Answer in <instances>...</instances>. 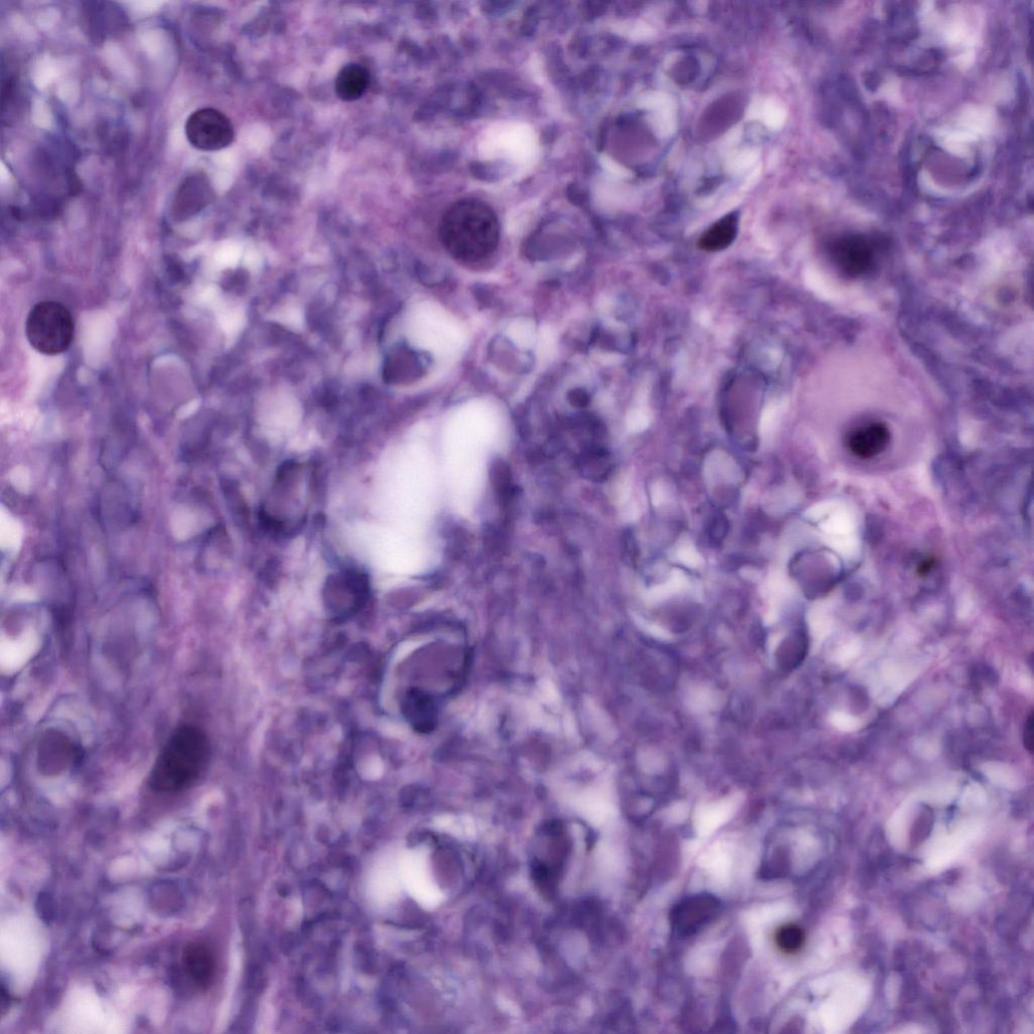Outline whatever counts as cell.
<instances>
[{
  "mask_svg": "<svg viewBox=\"0 0 1034 1034\" xmlns=\"http://www.w3.org/2000/svg\"><path fill=\"white\" fill-rule=\"evenodd\" d=\"M652 500L653 504L656 506H661L665 500V491L658 485H655L652 489Z\"/></svg>",
  "mask_w": 1034,
  "mask_h": 1034,
  "instance_id": "25",
  "label": "cell"
},
{
  "mask_svg": "<svg viewBox=\"0 0 1034 1034\" xmlns=\"http://www.w3.org/2000/svg\"><path fill=\"white\" fill-rule=\"evenodd\" d=\"M688 579L684 573L679 571V570H675L668 581L650 589L649 592H647V598L651 599V601H661V599L666 596L680 592L681 589L688 586Z\"/></svg>",
  "mask_w": 1034,
  "mask_h": 1034,
  "instance_id": "19",
  "label": "cell"
},
{
  "mask_svg": "<svg viewBox=\"0 0 1034 1034\" xmlns=\"http://www.w3.org/2000/svg\"><path fill=\"white\" fill-rule=\"evenodd\" d=\"M721 912V902L711 894L689 896L676 904L671 912L672 929L681 937L698 934L717 921Z\"/></svg>",
  "mask_w": 1034,
  "mask_h": 1034,
  "instance_id": "6",
  "label": "cell"
},
{
  "mask_svg": "<svg viewBox=\"0 0 1034 1034\" xmlns=\"http://www.w3.org/2000/svg\"><path fill=\"white\" fill-rule=\"evenodd\" d=\"M81 19L85 33L95 42L120 34L128 24L122 9L111 3L84 4Z\"/></svg>",
  "mask_w": 1034,
  "mask_h": 1034,
  "instance_id": "9",
  "label": "cell"
},
{
  "mask_svg": "<svg viewBox=\"0 0 1034 1034\" xmlns=\"http://www.w3.org/2000/svg\"><path fill=\"white\" fill-rule=\"evenodd\" d=\"M933 815L931 808L923 809L915 821L912 830V842H922L929 836L933 826Z\"/></svg>",
  "mask_w": 1034,
  "mask_h": 1034,
  "instance_id": "20",
  "label": "cell"
},
{
  "mask_svg": "<svg viewBox=\"0 0 1034 1034\" xmlns=\"http://www.w3.org/2000/svg\"><path fill=\"white\" fill-rule=\"evenodd\" d=\"M404 713L415 730L421 732L432 730L437 723L436 705L428 695L410 691L404 701Z\"/></svg>",
  "mask_w": 1034,
  "mask_h": 1034,
  "instance_id": "14",
  "label": "cell"
},
{
  "mask_svg": "<svg viewBox=\"0 0 1034 1034\" xmlns=\"http://www.w3.org/2000/svg\"><path fill=\"white\" fill-rule=\"evenodd\" d=\"M76 756L77 750L71 739L62 731L50 730L38 743L37 769L46 776L60 775L72 766Z\"/></svg>",
  "mask_w": 1034,
  "mask_h": 1034,
  "instance_id": "8",
  "label": "cell"
},
{
  "mask_svg": "<svg viewBox=\"0 0 1034 1034\" xmlns=\"http://www.w3.org/2000/svg\"><path fill=\"white\" fill-rule=\"evenodd\" d=\"M569 400L577 408H584L589 402V395L583 389H575L570 392Z\"/></svg>",
  "mask_w": 1034,
  "mask_h": 1034,
  "instance_id": "23",
  "label": "cell"
},
{
  "mask_svg": "<svg viewBox=\"0 0 1034 1034\" xmlns=\"http://www.w3.org/2000/svg\"><path fill=\"white\" fill-rule=\"evenodd\" d=\"M807 650V641L805 637L797 636L796 639H791L780 646L778 665L786 671L794 670L805 660Z\"/></svg>",
  "mask_w": 1034,
  "mask_h": 1034,
  "instance_id": "17",
  "label": "cell"
},
{
  "mask_svg": "<svg viewBox=\"0 0 1034 1034\" xmlns=\"http://www.w3.org/2000/svg\"><path fill=\"white\" fill-rule=\"evenodd\" d=\"M441 237L452 256L474 263L495 252L499 240V222L495 211L474 199L457 202L443 216Z\"/></svg>",
  "mask_w": 1034,
  "mask_h": 1034,
  "instance_id": "1",
  "label": "cell"
},
{
  "mask_svg": "<svg viewBox=\"0 0 1034 1034\" xmlns=\"http://www.w3.org/2000/svg\"><path fill=\"white\" fill-rule=\"evenodd\" d=\"M891 434L887 424L881 421H869L859 425L848 433L847 447L858 459H873L883 453L890 442Z\"/></svg>",
  "mask_w": 1034,
  "mask_h": 1034,
  "instance_id": "11",
  "label": "cell"
},
{
  "mask_svg": "<svg viewBox=\"0 0 1034 1034\" xmlns=\"http://www.w3.org/2000/svg\"><path fill=\"white\" fill-rule=\"evenodd\" d=\"M936 560L933 558H924L918 563L916 572L921 577L929 576L934 570Z\"/></svg>",
  "mask_w": 1034,
  "mask_h": 1034,
  "instance_id": "24",
  "label": "cell"
},
{
  "mask_svg": "<svg viewBox=\"0 0 1034 1034\" xmlns=\"http://www.w3.org/2000/svg\"><path fill=\"white\" fill-rule=\"evenodd\" d=\"M186 134L192 147L206 152L225 149L235 138L230 121L224 113L211 108L200 109L189 115Z\"/></svg>",
  "mask_w": 1034,
  "mask_h": 1034,
  "instance_id": "4",
  "label": "cell"
},
{
  "mask_svg": "<svg viewBox=\"0 0 1034 1034\" xmlns=\"http://www.w3.org/2000/svg\"><path fill=\"white\" fill-rule=\"evenodd\" d=\"M189 978L201 990L208 989L216 977L217 964L207 945L191 943L183 954Z\"/></svg>",
  "mask_w": 1034,
  "mask_h": 1034,
  "instance_id": "12",
  "label": "cell"
},
{
  "mask_svg": "<svg viewBox=\"0 0 1034 1034\" xmlns=\"http://www.w3.org/2000/svg\"><path fill=\"white\" fill-rule=\"evenodd\" d=\"M779 949L785 954H795L801 950L805 942V933L796 924L782 925L775 935Z\"/></svg>",
  "mask_w": 1034,
  "mask_h": 1034,
  "instance_id": "18",
  "label": "cell"
},
{
  "mask_svg": "<svg viewBox=\"0 0 1034 1034\" xmlns=\"http://www.w3.org/2000/svg\"><path fill=\"white\" fill-rule=\"evenodd\" d=\"M676 559L686 567L698 568L703 560L698 550L691 544H683L676 550Z\"/></svg>",
  "mask_w": 1034,
  "mask_h": 1034,
  "instance_id": "21",
  "label": "cell"
},
{
  "mask_svg": "<svg viewBox=\"0 0 1034 1034\" xmlns=\"http://www.w3.org/2000/svg\"><path fill=\"white\" fill-rule=\"evenodd\" d=\"M208 755L209 743L204 731L193 726L179 728L154 763L151 787L163 794L187 789L205 769Z\"/></svg>",
  "mask_w": 1034,
  "mask_h": 1034,
  "instance_id": "2",
  "label": "cell"
},
{
  "mask_svg": "<svg viewBox=\"0 0 1034 1034\" xmlns=\"http://www.w3.org/2000/svg\"><path fill=\"white\" fill-rule=\"evenodd\" d=\"M369 84L370 74L364 66L347 64L336 76V93L344 101H355L362 98Z\"/></svg>",
  "mask_w": 1034,
  "mask_h": 1034,
  "instance_id": "13",
  "label": "cell"
},
{
  "mask_svg": "<svg viewBox=\"0 0 1034 1034\" xmlns=\"http://www.w3.org/2000/svg\"><path fill=\"white\" fill-rule=\"evenodd\" d=\"M831 254L840 272L857 278L872 272L877 260V247L872 240L866 237L848 236L836 241Z\"/></svg>",
  "mask_w": 1034,
  "mask_h": 1034,
  "instance_id": "7",
  "label": "cell"
},
{
  "mask_svg": "<svg viewBox=\"0 0 1034 1034\" xmlns=\"http://www.w3.org/2000/svg\"><path fill=\"white\" fill-rule=\"evenodd\" d=\"M214 189L204 173H193L181 183L173 201V215L186 219L197 214L214 198Z\"/></svg>",
  "mask_w": 1034,
  "mask_h": 1034,
  "instance_id": "10",
  "label": "cell"
},
{
  "mask_svg": "<svg viewBox=\"0 0 1034 1034\" xmlns=\"http://www.w3.org/2000/svg\"><path fill=\"white\" fill-rule=\"evenodd\" d=\"M368 596L369 580L359 571L349 570L326 580L325 604L336 615L346 616L359 611Z\"/></svg>",
  "mask_w": 1034,
  "mask_h": 1034,
  "instance_id": "5",
  "label": "cell"
},
{
  "mask_svg": "<svg viewBox=\"0 0 1034 1034\" xmlns=\"http://www.w3.org/2000/svg\"><path fill=\"white\" fill-rule=\"evenodd\" d=\"M739 219L734 214L722 218L710 227L699 240L698 246L707 252H720L729 248L737 238Z\"/></svg>",
  "mask_w": 1034,
  "mask_h": 1034,
  "instance_id": "15",
  "label": "cell"
},
{
  "mask_svg": "<svg viewBox=\"0 0 1034 1034\" xmlns=\"http://www.w3.org/2000/svg\"><path fill=\"white\" fill-rule=\"evenodd\" d=\"M1024 747L1029 752L1033 751V713L1030 712L1023 729Z\"/></svg>",
  "mask_w": 1034,
  "mask_h": 1034,
  "instance_id": "22",
  "label": "cell"
},
{
  "mask_svg": "<svg viewBox=\"0 0 1034 1034\" xmlns=\"http://www.w3.org/2000/svg\"><path fill=\"white\" fill-rule=\"evenodd\" d=\"M421 357L412 351H400L393 355L385 366V378L390 382H409L422 374Z\"/></svg>",
  "mask_w": 1034,
  "mask_h": 1034,
  "instance_id": "16",
  "label": "cell"
},
{
  "mask_svg": "<svg viewBox=\"0 0 1034 1034\" xmlns=\"http://www.w3.org/2000/svg\"><path fill=\"white\" fill-rule=\"evenodd\" d=\"M74 322L69 309L55 302L36 304L26 322L28 343L38 353L59 355L69 349L74 339Z\"/></svg>",
  "mask_w": 1034,
  "mask_h": 1034,
  "instance_id": "3",
  "label": "cell"
}]
</instances>
